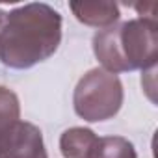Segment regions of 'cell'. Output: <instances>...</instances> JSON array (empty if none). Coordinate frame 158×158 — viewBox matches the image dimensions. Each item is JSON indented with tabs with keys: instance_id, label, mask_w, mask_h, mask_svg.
<instances>
[{
	"instance_id": "1",
	"label": "cell",
	"mask_w": 158,
	"mask_h": 158,
	"mask_svg": "<svg viewBox=\"0 0 158 158\" xmlns=\"http://www.w3.org/2000/svg\"><path fill=\"white\" fill-rule=\"evenodd\" d=\"M61 43V15L48 4L32 2L0 10V63L30 69L48 60Z\"/></svg>"
},
{
	"instance_id": "2",
	"label": "cell",
	"mask_w": 158,
	"mask_h": 158,
	"mask_svg": "<svg viewBox=\"0 0 158 158\" xmlns=\"http://www.w3.org/2000/svg\"><path fill=\"white\" fill-rule=\"evenodd\" d=\"M93 52L102 69L117 74L149 71L158 58V24L154 15H141L121 24L99 30L93 35Z\"/></svg>"
},
{
	"instance_id": "3",
	"label": "cell",
	"mask_w": 158,
	"mask_h": 158,
	"mask_svg": "<svg viewBox=\"0 0 158 158\" xmlns=\"http://www.w3.org/2000/svg\"><path fill=\"white\" fill-rule=\"evenodd\" d=\"M123 84L117 74L95 67L78 80L73 106L78 117L89 123H99L117 115L123 106Z\"/></svg>"
},
{
	"instance_id": "4",
	"label": "cell",
	"mask_w": 158,
	"mask_h": 158,
	"mask_svg": "<svg viewBox=\"0 0 158 158\" xmlns=\"http://www.w3.org/2000/svg\"><path fill=\"white\" fill-rule=\"evenodd\" d=\"M0 158H48L41 130L28 121H19L0 141Z\"/></svg>"
},
{
	"instance_id": "5",
	"label": "cell",
	"mask_w": 158,
	"mask_h": 158,
	"mask_svg": "<svg viewBox=\"0 0 158 158\" xmlns=\"http://www.w3.org/2000/svg\"><path fill=\"white\" fill-rule=\"evenodd\" d=\"M69 8L82 24L101 30L114 26L121 17L119 8L114 2H71Z\"/></svg>"
},
{
	"instance_id": "6",
	"label": "cell",
	"mask_w": 158,
	"mask_h": 158,
	"mask_svg": "<svg viewBox=\"0 0 158 158\" xmlns=\"http://www.w3.org/2000/svg\"><path fill=\"white\" fill-rule=\"evenodd\" d=\"M97 134L91 128L73 127L67 128L60 138V151L63 158H89L97 143Z\"/></svg>"
},
{
	"instance_id": "7",
	"label": "cell",
	"mask_w": 158,
	"mask_h": 158,
	"mask_svg": "<svg viewBox=\"0 0 158 158\" xmlns=\"http://www.w3.org/2000/svg\"><path fill=\"white\" fill-rule=\"evenodd\" d=\"M89 158H138L134 145L121 136L99 138Z\"/></svg>"
},
{
	"instance_id": "8",
	"label": "cell",
	"mask_w": 158,
	"mask_h": 158,
	"mask_svg": "<svg viewBox=\"0 0 158 158\" xmlns=\"http://www.w3.org/2000/svg\"><path fill=\"white\" fill-rule=\"evenodd\" d=\"M21 121V102L15 91L0 86V141Z\"/></svg>"
}]
</instances>
